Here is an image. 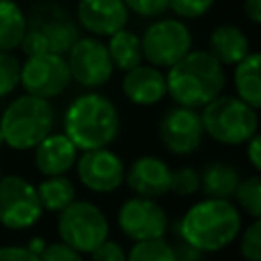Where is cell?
<instances>
[{"mask_svg": "<svg viewBox=\"0 0 261 261\" xmlns=\"http://www.w3.org/2000/svg\"><path fill=\"white\" fill-rule=\"evenodd\" d=\"M128 8L122 0H77L75 20L92 37H110L128 24Z\"/></svg>", "mask_w": 261, "mask_h": 261, "instance_id": "9a60e30c", "label": "cell"}, {"mask_svg": "<svg viewBox=\"0 0 261 261\" xmlns=\"http://www.w3.org/2000/svg\"><path fill=\"white\" fill-rule=\"evenodd\" d=\"M198 173H200V190L204 192V196L216 200H228L241 181L239 169L222 159L208 161L204 169Z\"/></svg>", "mask_w": 261, "mask_h": 261, "instance_id": "ffe728a7", "label": "cell"}, {"mask_svg": "<svg viewBox=\"0 0 261 261\" xmlns=\"http://www.w3.org/2000/svg\"><path fill=\"white\" fill-rule=\"evenodd\" d=\"M73 167H75L80 184L96 194H110L124 184L126 165L108 147L82 151Z\"/></svg>", "mask_w": 261, "mask_h": 261, "instance_id": "4fadbf2b", "label": "cell"}, {"mask_svg": "<svg viewBox=\"0 0 261 261\" xmlns=\"http://www.w3.org/2000/svg\"><path fill=\"white\" fill-rule=\"evenodd\" d=\"M226 84L224 67L206 51L192 49L165 73V86L175 106L204 108L222 94Z\"/></svg>", "mask_w": 261, "mask_h": 261, "instance_id": "7a4b0ae2", "label": "cell"}, {"mask_svg": "<svg viewBox=\"0 0 261 261\" xmlns=\"http://www.w3.org/2000/svg\"><path fill=\"white\" fill-rule=\"evenodd\" d=\"M239 253L245 261H261V220H253L241 234Z\"/></svg>", "mask_w": 261, "mask_h": 261, "instance_id": "f1b7e54d", "label": "cell"}, {"mask_svg": "<svg viewBox=\"0 0 261 261\" xmlns=\"http://www.w3.org/2000/svg\"><path fill=\"white\" fill-rule=\"evenodd\" d=\"M143 59L157 69H169L192 51V33L179 18H157L141 35Z\"/></svg>", "mask_w": 261, "mask_h": 261, "instance_id": "ba28073f", "label": "cell"}, {"mask_svg": "<svg viewBox=\"0 0 261 261\" xmlns=\"http://www.w3.org/2000/svg\"><path fill=\"white\" fill-rule=\"evenodd\" d=\"M0 261H39L27 247L20 245H4L0 247Z\"/></svg>", "mask_w": 261, "mask_h": 261, "instance_id": "836d02e7", "label": "cell"}, {"mask_svg": "<svg viewBox=\"0 0 261 261\" xmlns=\"http://www.w3.org/2000/svg\"><path fill=\"white\" fill-rule=\"evenodd\" d=\"M71 84V73L63 55L45 53L27 57L20 63V84L24 94L51 100L61 96Z\"/></svg>", "mask_w": 261, "mask_h": 261, "instance_id": "8fae6325", "label": "cell"}, {"mask_svg": "<svg viewBox=\"0 0 261 261\" xmlns=\"http://www.w3.org/2000/svg\"><path fill=\"white\" fill-rule=\"evenodd\" d=\"M171 247H173L175 261H204V257H206V253L198 251L196 247L188 245V243L181 241V239H177V243L171 245Z\"/></svg>", "mask_w": 261, "mask_h": 261, "instance_id": "e575fe53", "label": "cell"}, {"mask_svg": "<svg viewBox=\"0 0 261 261\" xmlns=\"http://www.w3.org/2000/svg\"><path fill=\"white\" fill-rule=\"evenodd\" d=\"M65 55L71 82H77L82 88H102L110 82L114 73V65L110 61L106 43L100 41L98 37H80Z\"/></svg>", "mask_w": 261, "mask_h": 261, "instance_id": "30bf717a", "label": "cell"}, {"mask_svg": "<svg viewBox=\"0 0 261 261\" xmlns=\"http://www.w3.org/2000/svg\"><path fill=\"white\" fill-rule=\"evenodd\" d=\"M126 261H175L173 247L165 239L139 241L126 253Z\"/></svg>", "mask_w": 261, "mask_h": 261, "instance_id": "484cf974", "label": "cell"}, {"mask_svg": "<svg viewBox=\"0 0 261 261\" xmlns=\"http://www.w3.org/2000/svg\"><path fill=\"white\" fill-rule=\"evenodd\" d=\"M106 49H108L112 65L120 71H128V69L143 63L141 37L128 29H120L114 35H110Z\"/></svg>", "mask_w": 261, "mask_h": 261, "instance_id": "7402d4cb", "label": "cell"}, {"mask_svg": "<svg viewBox=\"0 0 261 261\" xmlns=\"http://www.w3.org/2000/svg\"><path fill=\"white\" fill-rule=\"evenodd\" d=\"M157 135L163 147L173 155L184 157V155L196 153L204 139L200 112L184 106L169 108L159 120Z\"/></svg>", "mask_w": 261, "mask_h": 261, "instance_id": "5bb4252c", "label": "cell"}, {"mask_svg": "<svg viewBox=\"0 0 261 261\" xmlns=\"http://www.w3.org/2000/svg\"><path fill=\"white\" fill-rule=\"evenodd\" d=\"M2 145H4V139H2V133H0V149H2Z\"/></svg>", "mask_w": 261, "mask_h": 261, "instance_id": "f35d334b", "label": "cell"}, {"mask_svg": "<svg viewBox=\"0 0 261 261\" xmlns=\"http://www.w3.org/2000/svg\"><path fill=\"white\" fill-rule=\"evenodd\" d=\"M80 37V24L63 4L57 0H41L35 2L27 14V31L20 49L27 57L45 53L65 57Z\"/></svg>", "mask_w": 261, "mask_h": 261, "instance_id": "277c9868", "label": "cell"}, {"mask_svg": "<svg viewBox=\"0 0 261 261\" xmlns=\"http://www.w3.org/2000/svg\"><path fill=\"white\" fill-rule=\"evenodd\" d=\"M128 8V12H135L145 18L161 16L167 10V0H122Z\"/></svg>", "mask_w": 261, "mask_h": 261, "instance_id": "1f68e13d", "label": "cell"}, {"mask_svg": "<svg viewBox=\"0 0 261 261\" xmlns=\"http://www.w3.org/2000/svg\"><path fill=\"white\" fill-rule=\"evenodd\" d=\"M124 184L135 196L159 200L169 192L171 167L161 157L141 155L124 171Z\"/></svg>", "mask_w": 261, "mask_h": 261, "instance_id": "2e32d148", "label": "cell"}, {"mask_svg": "<svg viewBox=\"0 0 261 261\" xmlns=\"http://www.w3.org/2000/svg\"><path fill=\"white\" fill-rule=\"evenodd\" d=\"M43 216L35 186L22 175L0 177V224L8 230H27Z\"/></svg>", "mask_w": 261, "mask_h": 261, "instance_id": "9c48e42d", "label": "cell"}, {"mask_svg": "<svg viewBox=\"0 0 261 261\" xmlns=\"http://www.w3.org/2000/svg\"><path fill=\"white\" fill-rule=\"evenodd\" d=\"M241 210L230 200L204 198L175 222V237L202 253H218L241 234Z\"/></svg>", "mask_w": 261, "mask_h": 261, "instance_id": "6da1fadb", "label": "cell"}, {"mask_svg": "<svg viewBox=\"0 0 261 261\" xmlns=\"http://www.w3.org/2000/svg\"><path fill=\"white\" fill-rule=\"evenodd\" d=\"M20 84V59L14 53L0 51V98L10 96Z\"/></svg>", "mask_w": 261, "mask_h": 261, "instance_id": "4316f807", "label": "cell"}, {"mask_svg": "<svg viewBox=\"0 0 261 261\" xmlns=\"http://www.w3.org/2000/svg\"><path fill=\"white\" fill-rule=\"evenodd\" d=\"M200 190V173L186 165V167H177L171 169V184H169V192H173L175 196H192Z\"/></svg>", "mask_w": 261, "mask_h": 261, "instance_id": "83f0119b", "label": "cell"}, {"mask_svg": "<svg viewBox=\"0 0 261 261\" xmlns=\"http://www.w3.org/2000/svg\"><path fill=\"white\" fill-rule=\"evenodd\" d=\"M47 247V241L43 239V237H33V239H29V245H27V249L33 253V255H41L43 253V249Z\"/></svg>", "mask_w": 261, "mask_h": 261, "instance_id": "74e56055", "label": "cell"}, {"mask_svg": "<svg viewBox=\"0 0 261 261\" xmlns=\"http://www.w3.org/2000/svg\"><path fill=\"white\" fill-rule=\"evenodd\" d=\"M55 124V110L49 100L37 96H16L0 116V133L4 145L14 151H31L45 137L51 135Z\"/></svg>", "mask_w": 261, "mask_h": 261, "instance_id": "5b68a950", "label": "cell"}, {"mask_svg": "<svg viewBox=\"0 0 261 261\" xmlns=\"http://www.w3.org/2000/svg\"><path fill=\"white\" fill-rule=\"evenodd\" d=\"M0 177H2V175H0Z\"/></svg>", "mask_w": 261, "mask_h": 261, "instance_id": "ab89813d", "label": "cell"}, {"mask_svg": "<svg viewBox=\"0 0 261 261\" xmlns=\"http://www.w3.org/2000/svg\"><path fill=\"white\" fill-rule=\"evenodd\" d=\"M204 135L222 145H245L259 128L257 110L232 94H220L200 112Z\"/></svg>", "mask_w": 261, "mask_h": 261, "instance_id": "8992f818", "label": "cell"}, {"mask_svg": "<svg viewBox=\"0 0 261 261\" xmlns=\"http://www.w3.org/2000/svg\"><path fill=\"white\" fill-rule=\"evenodd\" d=\"M39 261H84V255L73 251L69 245L55 241V243H47V247L39 255Z\"/></svg>", "mask_w": 261, "mask_h": 261, "instance_id": "4dcf8cb0", "label": "cell"}, {"mask_svg": "<svg viewBox=\"0 0 261 261\" xmlns=\"http://www.w3.org/2000/svg\"><path fill=\"white\" fill-rule=\"evenodd\" d=\"M232 84L239 100L249 104L253 110L261 108V55L257 51H251L234 65Z\"/></svg>", "mask_w": 261, "mask_h": 261, "instance_id": "44dd1931", "label": "cell"}, {"mask_svg": "<svg viewBox=\"0 0 261 261\" xmlns=\"http://www.w3.org/2000/svg\"><path fill=\"white\" fill-rule=\"evenodd\" d=\"M232 198L237 200V208L243 210L253 220H261V177L253 173L239 181Z\"/></svg>", "mask_w": 261, "mask_h": 261, "instance_id": "d4e9b609", "label": "cell"}, {"mask_svg": "<svg viewBox=\"0 0 261 261\" xmlns=\"http://www.w3.org/2000/svg\"><path fill=\"white\" fill-rule=\"evenodd\" d=\"M116 224L120 232L133 243L163 239L169 226L167 212L157 200L133 196L124 200L116 214Z\"/></svg>", "mask_w": 261, "mask_h": 261, "instance_id": "7c38bea8", "label": "cell"}, {"mask_svg": "<svg viewBox=\"0 0 261 261\" xmlns=\"http://www.w3.org/2000/svg\"><path fill=\"white\" fill-rule=\"evenodd\" d=\"M245 145H247L245 149H247V159H249L251 167H253L255 171H259V169H261V137L255 133Z\"/></svg>", "mask_w": 261, "mask_h": 261, "instance_id": "d590c367", "label": "cell"}, {"mask_svg": "<svg viewBox=\"0 0 261 261\" xmlns=\"http://www.w3.org/2000/svg\"><path fill=\"white\" fill-rule=\"evenodd\" d=\"M216 0H167V10H171L179 20H196L210 12Z\"/></svg>", "mask_w": 261, "mask_h": 261, "instance_id": "f546056e", "label": "cell"}, {"mask_svg": "<svg viewBox=\"0 0 261 261\" xmlns=\"http://www.w3.org/2000/svg\"><path fill=\"white\" fill-rule=\"evenodd\" d=\"M120 90L124 98L135 106H155L167 96L165 73L149 63H141L124 71Z\"/></svg>", "mask_w": 261, "mask_h": 261, "instance_id": "e0dca14e", "label": "cell"}, {"mask_svg": "<svg viewBox=\"0 0 261 261\" xmlns=\"http://www.w3.org/2000/svg\"><path fill=\"white\" fill-rule=\"evenodd\" d=\"M27 31V14L16 0H0V51L12 53L20 47Z\"/></svg>", "mask_w": 261, "mask_h": 261, "instance_id": "603a6c76", "label": "cell"}, {"mask_svg": "<svg viewBox=\"0 0 261 261\" xmlns=\"http://www.w3.org/2000/svg\"><path fill=\"white\" fill-rule=\"evenodd\" d=\"M77 153L75 145L63 133H51L35 147L33 161L37 171L45 177L65 175L75 165Z\"/></svg>", "mask_w": 261, "mask_h": 261, "instance_id": "ac0fdd59", "label": "cell"}, {"mask_svg": "<svg viewBox=\"0 0 261 261\" xmlns=\"http://www.w3.org/2000/svg\"><path fill=\"white\" fill-rule=\"evenodd\" d=\"M43 212H61L75 200V186L67 175H53L41 179L35 188Z\"/></svg>", "mask_w": 261, "mask_h": 261, "instance_id": "cb8c5ba5", "label": "cell"}, {"mask_svg": "<svg viewBox=\"0 0 261 261\" xmlns=\"http://www.w3.org/2000/svg\"><path fill=\"white\" fill-rule=\"evenodd\" d=\"M120 114L116 104L100 94L86 92L75 96L63 114V135L77 151L104 149L118 137Z\"/></svg>", "mask_w": 261, "mask_h": 261, "instance_id": "3957f363", "label": "cell"}, {"mask_svg": "<svg viewBox=\"0 0 261 261\" xmlns=\"http://www.w3.org/2000/svg\"><path fill=\"white\" fill-rule=\"evenodd\" d=\"M222 67L237 65L251 53V43L247 33L237 24H218L208 35V49H206Z\"/></svg>", "mask_w": 261, "mask_h": 261, "instance_id": "d6986e66", "label": "cell"}, {"mask_svg": "<svg viewBox=\"0 0 261 261\" xmlns=\"http://www.w3.org/2000/svg\"><path fill=\"white\" fill-rule=\"evenodd\" d=\"M110 232L108 218L100 206L88 200H73L57 216L59 241L80 255H92Z\"/></svg>", "mask_w": 261, "mask_h": 261, "instance_id": "52a82bcc", "label": "cell"}, {"mask_svg": "<svg viewBox=\"0 0 261 261\" xmlns=\"http://www.w3.org/2000/svg\"><path fill=\"white\" fill-rule=\"evenodd\" d=\"M243 14L251 24L261 22V0H245L243 2Z\"/></svg>", "mask_w": 261, "mask_h": 261, "instance_id": "8d00e7d4", "label": "cell"}, {"mask_svg": "<svg viewBox=\"0 0 261 261\" xmlns=\"http://www.w3.org/2000/svg\"><path fill=\"white\" fill-rule=\"evenodd\" d=\"M90 257L92 261H126V251L120 247V243L106 239Z\"/></svg>", "mask_w": 261, "mask_h": 261, "instance_id": "d6a6232c", "label": "cell"}]
</instances>
